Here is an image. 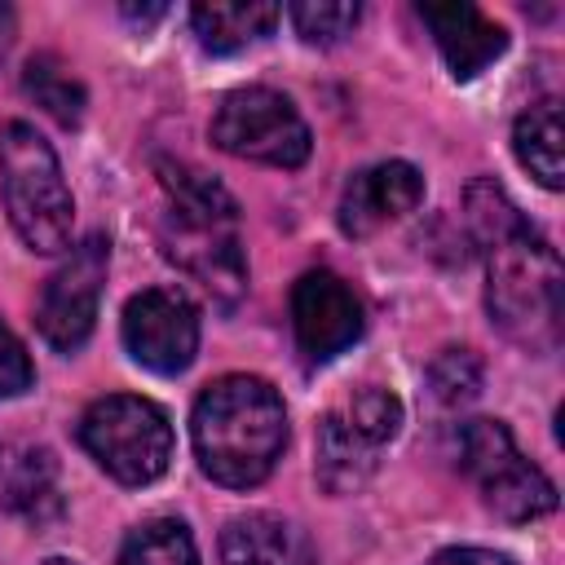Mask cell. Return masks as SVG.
<instances>
[{
	"label": "cell",
	"instance_id": "obj_27",
	"mask_svg": "<svg viewBox=\"0 0 565 565\" xmlns=\"http://www.w3.org/2000/svg\"><path fill=\"white\" fill-rule=\"evenodd\" d=\"M44 565H75V561H62V556H53V561H44Z\"/></svg>",
	"mask_w": 565,
	"mask_h": 565
},
{
	"label": "cell",
	"instance_id": "obj_24",
	"mask_svg": "<svg viewBox=\"0 0 565 565\" xmlns=\"http://www.w3.org/2000/svg\"><path fill=\"white\" fill-rule=\"evenodd\" d=\"M428 565H516V561L503 556V552H494V547H446Z\"/></svg>",
	"mask_w": 565,
	"mask_h": 565
},
{
	"label": "cell",
	"instance_id": "obj_19",
	"mask_svg": "<svg viewBox=\"0 0 565 565\" xmlns=\"http://www.w3.org/2000/svg\"><path fill=\"white\" fill-rule=\"evenodd\" d=\"M119 565H199L194 534L177 516H154L128 530L119 547Z\"/></svg>",
	"mask_w": 565,
	"mask_h": 565
},
{
	"label": "cell",
	"instance_id": "obj_18",
	"mask_svg": "<svg viewBox=\"0 0 565 565\" xmlns=\"http://www.w3.org/2000/svg\"><path fill=\"white\" fill-rule=\"evenodd\" d=\"M22 88H26V97H35V106H44L62 128H75V124L84 119L88 93H84V84H79L53 53H35V57L22 66Z\"/></svg>",
	"mask_w": 565,
	"mask_h": 565
},
{
	"label": "cell",
	"instance_id": "obj_21",
	"mask_svg": "<svg viewBox=\"0 0 565 565\" xmlns=\"http://www.w3.org/2000/svg\"><path fill=\"white\" fill-rule=\"evenodd\" d=\"M428 388L441 406H463L481 393V358L472 349H441L428 362Z\"/></svg>",
	"mask_w": 565,
	"mask_h": 565
},
{
	"label": "cell",
	"instance_id": "obj_9",
	"mask_svg": "<svg viewBox=\"0 0 565 565\" xmlns=\"http://www.w3.org/2000/svg\"><path fill=\"white\" fill-rule=\"evenodd\" d=\"M106 260H110V243L102 234H88L84 243L71 247V256L49 274L44 291H40V335L62 349L75 353L97 322V300H102V282H106Z\"/></svg>",
	"mask_w": 565,
	"mask_h": 565
},
{
	"label": "cell",
	"instance_id": "obj_12",
	"mask_svg": "<svg viewBox=\"0 0 565 565\" xmlns=\"http://www.w3.org/2000/svg\"><path fill=\"white\" fill-rule=\"evenodd\" d=\"M419 18L433 31V40H437V49H441V57H446L455 79L481 75L508 49V31L494 18H486L477 4H463V0L419 4Z\"/></svg>",
	"mask_w": 565,
	"mask_h": 565
},
{
	"label": "cell",
	"instance_id": "obj_8",
	"mask_svg": "<svg viewBox=\"0 0 565 565\" xmlns=\"http://www.w3.org/2000/svg\"><path fill=\"white\" fill-rule=\"evenodd\" d=\"M124 349L154 375H177L199 353V309L177 287H146L124 305Z\"/></svg>",
	"mask_w": 565,
	"mask_h": 565
},
{
	"label": "cell",
	"instance_id": "obj_11",
	"mask_svg": "<svg viewBox=\"0 0 565 565\" xmlns=\"http://www.w3.org/2000/svg\"><path fill=\"white\" fill-rule=\"evenodd\" d=\"M424 199V177L419 168L402 163V159H388V163H375V168H362L344 194H340V207H335V221L349 238H366L375 234L380 225L415 212Z\"/></svg>",
	"mask_w": 565,
	"mask_h": 565
},
{
	"label": "cell",
	"instance_id": "obj_4",
	"mask_svg": "<svg viewBox=\"0 0 565 565\" xmlns=\"http://www.w3.org/2000/svg\"><path fill=\"white\" fill-rule=\"evenodd\" d=\"M0 190L13 230L31 252L40 256L71 252L75 203L53 146L26 119H9L0 128Z\"/></svg>",
	"mask_w": 565,
	"mask_h": 565
},
{
	"label": "cell",
	"instance_id": "obj_5",
	"mask_svg": "<svg viewBox=\"0 0 565 565\" xmlns=\"http://www.w3.org/2000/svg\"><path fill=\"white\" fill-rule=\"evenodd\" d=\"M79 446L119 486H150L172 463V424L150 397L106 393L79 415Z\"/></svg>",
	"mask_w": 565,
	"mask_h": 565
},
{
	"label": "cell",
	"instance_id": "obj_15",
	"mask_svg": "<svg viewBox=\"0 0 565 565\" xmlns=\"http://www.w3.org/2000/svg\"><path fill=\"white\" fill-rule=\"evenodd\" d=\"M375 450L344 415H322L318 419V481L327 494H353L371 481L375 472Z\"/></svg>",
	"mask_w": 565,
	"mask_h": 565
},
{
	"label": "cell",
	"instance_id": "obj_13",
	"mask_svg": "<svg viewBox=\"0 0 565 565\" xmlns=\"http://www.w3.org/2000/svg\"><path fill=\"white\" fill-rule=\"evenodd\" d=\"M0 508L26 521H49L62 512L57 459L35 441H0Z\"/></svg>",
	"mask_w": 565,
	"mask_h": 565
},
{
	"label": "cell",
	"instance_id": "obj_7",
	"mask_svg": "<svg viewBox=\"0 0 565 565\" xmlns=\"http://www.w3.org/2000/svg\"><path fill=\"white\" fill-rule=\"evenodd\" d=\"M212 141L234 159H252L269 168H300L313 150L309 124L300 119L291 97L260 84L221 97L212 115Z\"/></svg>",
	"mask_w": 565,
	"mask_h": 565
},
{
	"label": "cell",
	"instance_id": "obj_20",
	"mask_svg": "<svg viewBox=\"0 0 565 565\" xmlns=\"http://www.w3.org/2000/svg\"><path fill=\"white\" fill-rule=\"evenodd\" d=\"M287 18L305 44H335L358 26L362 9L349 0H296L287 9Z\"/></svg>",
	"mask_w": 565,
	"mask_h": 565
},
{
	"label": "cell",
	"instance_id": "obj_16",
	"mask_svg": "<svg viewBox=\"0 0 565 565\" xmlns=\"http://www.w3.org/2000/svg\"><path fill=\"white\" fill-rule=\"evenodd\" d=\"M282 18L278 4H243V0H212L190 9V26L207 53H238L274 31Z\"/></svg>",
	"mask_w": 565,
	"mask_h": 565
},
{
	"label": "cell",
	"instance_id": "obj_10",
	"mask_svg": "<svg viewBox=\"0 0 565 565\" xmlns=\"http://www.w3.org/2000/svg\"><path fill=\"white\" fill-rule=\"evenodd\" d=\"M291 327L309 362H331L362 340L366 313L353 287L331 269H309L291 287Z\"/></svg>",
	"mask_w": 565,
	"mask_h": 565
},
{
	"label": "cell",
	"instance_id": "obj_23",
	"mask_svg": "<svg viewBox=\"0 0 565 565\" xmlns=\"http://www.w3.org/2000/svg\"><path fill=\"white\" fill-rule=\"evenodd\" d=\"M31 384H35V366L22 340L0 322V397H22Z\"/></svg>",
	"mask_w": 565,
	"mask_h": 565
},
{
	"label": "cell",
	"instance_id": "obj_2",
	"mask_svg": "<svg viewBox=\"0 0 565 565\" xmlns=\"http://www.w3.org/2000/svg\"><path fill=\"white\" fill-rule=\"evenodd\" d=\"M159 181L168 194V207L159 221L163 256L181 265L190 278H199L216 300L234 305L238 291L247 287L234 194L216 177L190 163H168V159H159Z\"/></svg>",
	"mask_w": 565,
	"mask_h": 565
},
{
	"label": "cell",
	"instance_id": "obj_26",
	"mask_svg": "<svg viewBox=\"0 0 565 565\" xmlns=\"http://www.w3.org/2000/svg\"><path fill=\"white\" fill-rule=\"evenodd\" d=\"M9 44H13V9H9V4H0V62H4Z\"/></svg>",
	"mask_w": 565,
	"mask_h": 565
},
{
	"label": "cell",
	"instance_id": "obj_3",
	"mask_svg": "<svg viewBox=\"0 0 565 565\" xmlns=\"http://www.w3.org/2000/svg\"><path fill=\"white\" fill-rule=\"evenodd\" d=\"M486 252V309L499 322V331L530 353H552L561 344V318H565V274L552 243L530 230V221L512 225Z\"/></svg>",
	"mask_w": 565,
	"mask_h": 565
},
{
	"label": "cell",
	"instance_id": "obj_17",
	"mask_svg": "<svg viewBox=\"0 0 565 565\" xmlns=\"http://www.w3.org/2000/svg\"><path fill=\"white\" fill-rule=\"evenodd\" d=\"M565 128H561V106L547 97V102H534L530 110L516 115L512 124V150L521 159V168L547 185V190H561L565 185Z\"/></svg>",
	"mask_w": 565,
	"mask_h": 565
},
{
	"label": "cell",
	"instance_id": "obj_14",
	"mask_svg": "<svg viewBox=\"0 0 565 565\" xmlns=\"http://www.w3.org/2000/svg\"><path fill=\"white\" fill-rule=\"evenodd\" d=\"M221 565H318V552L296 521L247 512L221 530Z\"/></svg>",
	"mask_w": 565,
	"mask_h": 565
},
{
	"label": "cell",
	"instance_id": "obj_25",
	"mask_svg": "<svg viewBox=\"0 0 565 565\" xmlns=\"http://www.w3.org/2000/svg\"><path fill=\"white\" fill-rule=\"evenodd\" d=\"M119 13H124L132 26H141V31H146V26H154V22L168 13V4H124Z\"/></svg>",
	"mask_w": 565,
	"mask_h": 565
},
{
	"label": "cell",
	"instance_id": "obj_6",
	"mask_svg": "<svg viewBox=\"0 0 565 565\" xmlns=\"http://www.w3.org/2000/svg\"><path fill=\"white\" fill-rule=\"evenodd\" d=\"M459 463L477 481L486 508L512 525L539 521L556 508V486L516 450L503 419H468L459 428Z\"/></svg>",
	"mask_w": 565,
	"mask_h": 565
},
{
	"label": "cell",
	"instance_id": "obj_1",
	"mask_svg": "<svg viewBox=\"0 0 565 565\" xmlns=\"http://www.w3.org/2000/svg\"><path fill=\"white\" fill-rule=\"evenodd\" d=\"M190 441L199 468L225 490L260 486L287 446V406L260 375L212 380L190 411Z\"/></svg>",
	"mask_w": 565,
	"mask_h": 565
},
{
	"label": "cell",
	"instance_id": "obj_22",
	"mask_svg": "<svg viewBox=\"0 0 565 565\" xmlns=\"http://www.w3.org/2000/svg\"><path fill=\"white\" fill-rule=\"evenodd\" d=\"M371 446H384L397 437L402 428V402L388 393V388H362L353 402H349V415H344Z\"/></svg>",
	"mask_w": 565,
	"mask_h": 565
}]
</instances>
